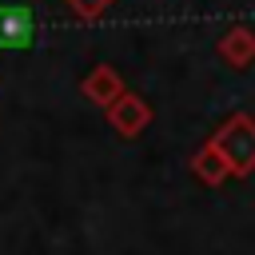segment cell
<instances>
[{
  "label": "cell",
  "mask_w": 255,
  "mask_h": 255,
  "mask_svg": "<svg viewBox=\"0 0 255 255\" xmlns=\"http://www.w3.org/2000/svg\"><path fill=\"white\" fill-rule=\"evenodd\" d=\"M219 151H223V159H227V167L231 171H251L255 167V124L247 120V116H235L215 139H211Z\"/></svg>",
  "instance_id": "1"
},
{
  "label": "cell",
  "mask_w": 255,
  "mask_h": 255,
  "mask_svg": "<svg viewBox=\"0 0 255 255\" xmlns=\"http://www.w3.org/2000/svg\"><path fill=\"white\" fill-rule=\"evenodd\" d=\"M32 36H36L32 12L20 4H4L0 8V48H28Z\"/></svg>",
  "instance_id": "2"
},
{
  "label": "cell",
  "mask_w": 255,
  "mask_h": 255,
  "mask_svg": "<svg viewBox=\"0 0 255 255\" xmlns=\"http://www.w3.org/2000/svg\"><path fill=\"white\" fill-rule=\"evenodd\" d=\"M112 124L124 131V135H135L143 124H147V108L139 96H116L112 100Z\"/></svg>",
  "instance_id": "3"
},
{
  "label": "cell",
  "mask_w": 255,
  "mask_h": 255,
  "mask_svg": "<svg viewBox=\"0 0 255 255\" xmlns=\"http://www.w3.org/2000/svg\"><path fill=\"white\" fill-rule=\"evenodd\" d=\"M191 167H195V171H199L207 183H219V179L231 171V167H227V159H223V151H219L215 143H207V147L195 155V163H191Z\"/></svg>",
  "instance_id": "4"
},
{
  "label": "cell",
  "mask_w": 255,
  "mask_h": 255,
  "mask_svg": "<svg viewBox=\"0 0 255 255\" xmlns=\"http://www.w3.org/2000/svg\"><path fill=\"white\" fill-rule=\"evenodd\" d=\"M84 92H88L96 104H112V100L120 96V84H116V76H112L108 68H96V76L84 80Z\"/></svg>",
  "instance_id": "5"
}]
</instances>
